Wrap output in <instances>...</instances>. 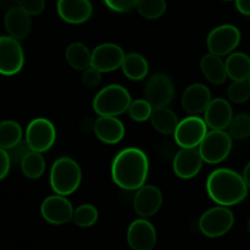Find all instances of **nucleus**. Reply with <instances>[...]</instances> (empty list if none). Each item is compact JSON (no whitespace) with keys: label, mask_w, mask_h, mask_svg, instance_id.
I'll return each mask as SVG.
<instances>
[{"label":"nucleus","mask_w":250,"mask_h":250,"mask_svg":"<svg viewBox=\"0 0 250 250\" xmlns=\"http://www.w3.org/2000/svg\"><path fill=\"white\" fill-rule=\"evenodd\" d=\"M122 71L127 78L132 81H141L146 77L149 71V65L143 55L137 53H129L125 56L122 62Z\"/></svg>","instance_id":"nucleus-24"},{"label":"nucleus","mask_w":250,"mask_h":250,"mask_svg":"<svg viewBox=\"0 0 250 250\" xmlns=\"http://www.w3.org/2000/svg\"><path fill=\"white\" fill-rule=\"evenodd\" d=\"M208 133V125L205 120L197 115L186 117L178 124L175 133V141L181 148H197Z\"/></svg>","instance_id":"nucleus-7"},{"label":"nucleus","mask_w":250,"mask_h":250,"mask_svg":"<svg viewBox=\"0 0 250 250\" xmlns=\"http://www.w3.org/2000/svg\"><path fill=\"white\" fill-rule=\"evenodd\" d=\"M211 102L209 88L200 83L190 84L182 95V106L188 114L198 115L205 112Z\"/></svg>","instance_id":"nucleus-18"},{"label":"nucleus","mask_w":250,"mask_h":250,"mask_svg":"<svg viewBox=\"0 0 250 250\" xmlns=\"http://www.w3.org/2000/svg\"><path fill=\"white\" fill-rule=\"evenodd\" d=\"M227 75L233 81H248L250 78V58L244 53H233L226 60Z\"/></svg>","instance_id":"nucleus-25"},{"label":"nucleus","mask_w":250,"mask_h":250,"mask_svg":"<svg viewBox=\"0 0 250 250\" xmlns=\"http://www.w3.org/2000/svg\"><path fill=\"white\" fill-rule=\"evenodd\" d=\"M82 180L81 167L73 159L62 156L53 164L50 186L56 194L70 195L77 190Z\"/></svg>","instance_id":"nucleus-3"},{"label":"nucleus","mask_w":250,"mask_h":250,"mask_svg":"<svg viewBox=\"0 0 250 250\" xmlns=\"http://www.w3.org/2000/svg\"><path fill=\"white\" fill-rule=\"evenodd\" d=\"M200 68L203 71V75L205 76L208 81L212 84L220 85L226 81L229 77L226 70V62H224L221 56L215 55L210 53L203 56L200 61Z\"/></svg>","instance_id":"nucleus-22"},{"label":"nucleus","mask_w":250,"mask_h":250,"mask_svg":"<svg viewBox=\"0 0 250 250\" xmlns=\"http://www.w3.org/2000/svg\"><path fill=\"white\" fill-rule=\"evenodd\" d=\"M247 231H248V233L250 234V219H249V221H248V225H247Z\"/></svg>","instance_id":"nucleus-43"},{"label":"nucleus","mask_w":250,"mask_h":250,"mask_svg":"<svg viewBox=\"0 0 250 250\" xmlns=\"http://www.w3.org/2000/svg\"><path fill=\"white\" fill-rule=\"evenodd\" d=\"M31 146H28V143L23 141H21L20 143H17L16 146H12L11 149H9V154L10 156H11V160L14 161V163H20L21 164V161L23 160L24 156L27 155V154L31 151Z\"/></svg>","instance_id":"nucleus-37"},{"label":"nucleus","mask_w":250,"mask_h":250,"mask_svg":"<svg viewBox=\"0 0 250 250\" xmlns=\"http://www.w3.org/2000/svg\"><path fill=\"white\" fill-rule=\"evenodd\" d=\"M0 6L6 10V11H9L14 7L19 6V2H17V0H0Z\"/></svg>","instance_id":"nucleus-41"},{"label":"nucleus","mask_w":250,"mask_h":250,"mask_svg":"<svg viewBox=\"0 0 250 250\" xmlns=\"http://www.w3.org/2000/svg\"><path fill=\"white\" fill-rule=\"evenodd\" d=\"M21 170L31 180L39 178L45 171V161L39 151L31 150L21 161Z\"/></svg>","instance_id":"nucleus-27"},{"label":"nucleus","mask_w":250,"mask_h":250,"mask_svg":"<svg viewBox=\"0 0 250 250\" xmlns=\"http://www.w3.org/2000/svg\"><path fill=\"white\" fill-rule=\"evenodd\" d=\"M148 172V158L146 153L138 148L124 149L112 161V180L122 189H139L146 183Z\"/></svg>","instance_id":"nucleus-1"},{"label":"nucleus","mask_w":250,"mask_h":250,"mask_svg":"<svg viewBox=\"0 0 250 250\" xmlns=\"http://www.w3.org/2000/svg\"><path fill=\"white\" fill-rule=\"evenodd\" d=\"M11 167V156L6 149H0V180H4Z\"/></svg>","instance_id":"nucleus-38"},{"label":"nucleus","mask_w":250,"mask_h":250,"mask_svg":"<svg viewBox=\"0 0 250 250\" xmlns=\"http://www.w3.org/2000/svg\"><path fill=\"white\" fill-rule=\"evenodd\" d=\"M31 15L20 6H16L6 11L5 28H6L7 33L11 37L19 39V41L24 39L31 32Z\"/></svg>","instance_id":"nucleus-21"},{"label":"nucleus","mask_w":250,"mask_h":250,"mask_svg":"<svg viewBox=\"0 0 250 250\" xmlns=\"http://www.w3.org/2000/svg\"><path fill=\"white\" fill-rule=\"evenodd\" d=\"M17 2H19V6L28 12L31 16L39 15L45 6L44 0H17Z\"/></svg>","instance_id":"nucleus-35"},{"label":"nucleus","mask_w":250,"mask_h":250,"mask_svg":"<svg viewBox=\"0 0 250 250\" xmlns=\"http://www.w3.org/2000/svg\"><path fill=\"white\" fill-rule=\"evenodd\" d=\"M22 141V128L16 121L1 122L0 125V146L2 149H11Z\"/></svg>","instance_id":"nucleus-28"},{"label":"nucleus","mask_w":250,"mask_h":250,"mask_svg":"<svg viewBox=\"0 0 250 250\" xmlns=\"http://www.w3.org/2000/svg\"><path fill=\"white\" fill-rule=\"evenodd\" d=\"M153 105L146 99H138L131 103L128 107V114L136 122H144L150 119L153 112Z\"/></svg>","instance_id":"nucleus-32"},{"label":"nucleus","mask_w":250,"mask_h":250,"mask_svg":"<svg viewBox=\"0 0 250 250\" xmlns=\"http://www.w3.org/2000/svg\"><path fill=\"white\" fill-rule=\"evenodd\" d=\"M248 82H249V84H250V78H249V80H248Z\"/></svg>","instance_id":"nucleus-44"},{"label":"nucleus","mask_w":250,"mask_h":250,"mask_svg":"<svg viewBox=\"0 0 250 250\" xmlns=\"http://www.w3.org/2000/svg\"><path fill=\"white\" fill-rule=\"evenodd\" d=\"M98 216L97 208L90 204H83L75 210L72 221L80 227H90L98 221Z\"/></svg>","instance_id":"nucleus-30"},{"label":"nucleus","mask_w":250,"mask_h":250,"mask_svg":"<svg viewBox=\"0 0 250 250\" xmlns=\"http://www.w3.org/2000/svg\"><path fill=\"white\" fill-rule=\"evenodd\" d=\"M175 94L172 81L165 73H155L146 81L144 95L153 107L167 106Z\"/></svg>","instance_id":"nucleus-11"},{"label":"nucleus","mask_w":250,"mask_h":250,"mask_svg":"<svg viewBox=\"0 0 250 250\" xmlns=\"http://www.w3.org/2000/svg\"><path fill=\"white\" fill-rule=\"evenodd\" d=\"M248 188L243 176L229 168L212 171L207 181L209 197L224 207H232L243 202L248 195Z\"/></svg>","instance_id":"nucleus-2"},{"label":"nucleus","mask_w":250,"mask_h":250,"mask_svg":"<svg viewBox=\"0 0 250 250\" xmlns=\"http://www.w3.org/2000/svg\"><path fill=\"white\" fill-rule=\"evenodd\" d=\"M132 99L128 90L120 84L103 88L93 100V109L99 116H120L128 111Z\"/></svg>","instance_id":"nucleus-4"},{"label":"nucleus","mask_w":250,"mask_h":250,"mask_svg":"<svg viewBox=\"0 0 250 250\" xmlns=\"http://www.w3.org/2000/svg\"><path fill=\"white\" fill-rule=\"evenodd\" d=\"M137 9L144 19L156 20L165 14L166 0H139Z\"/></svg>","instance_id":"nucleus-29"},{"label":"nucleus","mask_w":250,"mask_h":250,"mask_svg":"<svg viewBox=\"0 0 250 250\" xmlns=\"http://www.w3.org/2000/svg\"><path fill=\"white\" fill-rule=\"evenodd\" d=\"M93 6L89 0H59L58 14L71 24L84 23L92 16Z\"/></svg>","instance_id":"nucleus-17"},{"label":"nucleus","mask_w":250,"mask_h":250,"mask_svg":"<svg viewBox=\"0 0 250 250\" xmlns=\"http://www.w3.org/2000/svg\"><path fill=\"white\" fill-rule=\"evenodd\" d=\"M236 6L242 15L250 16V0H236Z\"/></svg>","instance_id":"nucleus-40"},{"label":"nucleus","mask_w":250,"mask_h":250,"mask_svg":"<svg viewBox=\"0 0 250 250\" xmlns=\"http://www.w3.org/2000/svg\"><path fill=\"white\" fill-rule=\"evenodd\" d=\"M65 56L68 65L75 70H85L92 66V53L84 44L78 42L67 46Z\"/></svg>","instance_id":"nucleus-26"},{"label":"nucleus","mask_w":250,"mask_h":250,"mask_svg":"<svg viewBox=\"0 0 250 250\" xmlns=\"http://www.w3.org/2000/svg\"><path fill=\"white\" fill-rule=\"evenodd\" d=\"M55 139V127L49 120L36 119L27 126L26 141L32 150L44 153L53 146Z\"/></svg>","instance_id":"nucleus-10"},{"label":"nucleus","mask_w":250,"mask_h":250,"mask_svg":"<svg viewBox=\"0 0 250 250\" xmlns=\"http://www.w3.org/2000/svg\"><path fill=\"white\" fill-rule=\"evenodd\" d=\"M229 133L234 139H246L250 136V115L239 114L233 116L229 126Z\"/></svg>","instance_id":"nucleus-31"},{"label":"nucleus","mask_w":250,"mask_h":250,"mask_svg":"<svg viewBox=\"0 0 250 250\" xmlns=\"http://www.w3.org/2000/svg\"><path fill=\"white\" fill-rule=\"evenodd\" d=\"M23 49L19 39L11 36L0 38V72L4 76H14L23 67Z\"/></svg>","instance_id":"nucleus-8"},{"label":"nucleus","mask_w":250,"mask_h":250,"mask_svg":"<svg viewBox=\"0 0 250 250\" xmlns=\"http://www.w3.org/2000/svg\"><path fill=\"white\" fill-rule=\"evenodd\" d=\"M204 160L199 149L182 148L173 159V171L183 180H189L197 176L202 170Z\"/></svg>","instance_id":"nucleus-15"},{"label":"nucleus","mask_w":250,"mask_h":250,"mask_svg":"<svg viewBox=\"0 0 250 250\" xmlns=\"http://www.w3.org/2000/svg\"><path fill=\"white\" fill-rule=\"evenodd\" d=\"M234 224V216L229 209L224 205L212 208L202 215L199 229L203 234L210 238H216L226 234Z\"/></svg>","instance_id":"nucleus-6"},{"label":"nucleus","mask_w":250,"mask_h":250,"mask_svg":"<svg viewBox=\"0 0 250 250\" xmlns=\"http://www.w3.org/2000/svg\"><path fill=\"white\" fill-rule=\"evenodd\" d=\"M100 81H102V72L98 68L93 67V66L85 68L82 75V82L85 87H97Z\"/></svg>","instance_id":"nucleus-36"},{"label":"nucleus","mask_w":250,"mask_h":250,"mask_svg":"<svg viewBox=\"0 0 250 250\" xmlns=\"http://www.w3.org/2000/svg\"><path fill=\"white\" fill-rule=\"evenodd\" d=\"M95 136L105 144H116L125 136V126L116 116H100L95 120Z\"/></svg>","instance_id":"nucleus-20"},{"label":"nucleus","mask_w":250,"mask_h":250,"mask_svg":"<svg viewBox=\"0 0 250 250\" xmlns=\"http://www.w3.org/2000/svg\"><path fill=\"white\" fill-rule=\"evenodd\" d=\"M125 56L124 50L117 44H100L92 53V66L100 72H111L121 67Z\"/></svg>","instance_id":"nucleus-13"},{"label":"nucleus","mask_w":250,"mask_h":250,"mask_svg":"<svg viewBox=\"0 0 250 250\" xmlns=\"http://www.w3.org/2000/svg\"><path fill=\"white\" fill-rule=\"evenodd\" d=\"M241 42V32L232 24H222L212 29L208 36V49L219 56L231 54Z\"/></svg>","instance_id":"nucleus-9"},{"label":"nucleus","mask_w":250,"mask_h":250,"mask_svg":"<svg viewBox=\"0 0 250 250\" xmlns=\"http://www.w3.org/2000/svg\"><path fill=\"white\" fill-rule=\"evenodd\" d=\"M105 5L115 12H127L137 7L139 0H104Z\"/></svg>","instance_id":"nucleus-34"},{"label":"nucleus","mask_w":250,"mask_h":250,"mask_svg":"<svg viewBox=\"0 0 250 250\" xmlns=\"http://www.w3.org/2000/svg\"><path fill=\"white\" fill-rule=\"evenodd\" d=\"M233 112L227 100L217 98L210 102L209 106L205 110V122L211 129H225L229 126Z\"/></svg>","instance_id":"nucleus-19"},{"label":"nucleus","mask_w":250,"mask_h":250,"mask_svg":"<svg viewBox=\"0 0 250 250\" xmlns=\"http://www.w3.org/2000/svg\"><path fill=\"white\" fill-rule=\"evenodd\" d=\"M229 100L234 104H243L250 98V84L247 81H233L227 90Z\"/></svg>","instance_id":"nucleus-33"},{"label":"nucleus","mask_w":250,"mask_h":250,"mask_svg":"<svg viewBox=\"0 0 250 250\" xmlns=\"http://www.w3.org/2000/svg\"><path fill=\"white\" fill-rule=\"evenodd\" d=\"M243 177H244V180H246V182H247V185H248V187L250 188V163L247 164L246 168H244Z\"/></svg>","instance_id":"nucleus-42"},{"label":"nucleus","mask_w":250,"mask_h":250,"mask_svg":"<svg viewBox=\"0 0 250 250\" xmlns=\"http://www.w3.org/2000/svg\"><path fill=\"white\" fill-rule=\"evenodd\" d=\"M41 212L43 219L49 224L63 225L72 220L75 210L65 195L56 194L44 199L42 203Z\"/></svg>","instance_id":"nucleus-12"},{"label":"nucleus","mask_w":250,"mask_h":250,"mask_svg":"<svg viewBox=\"0 0 250 250\" xmlns=\"http://www.w3.org/2000/svg\"><path fill=\"white\" fill-rule=\"evenodd\" d=\"M80 128L82 129L84 133H89V132H94L95 128V121L92 120L90 117H87V119L82 120L80 124Z\"/></svg>","instance_id":"nucleus-39"},{"label":"nucleus","mask_w":250,"mask_h":250,"mask_svg":"<svg viewBox=\"0 0 250 250\" xmlns=\"http://www.w3.org/2000/svg\"><path fill=\"white\" fill-rule=\"evenodd\" d=\"M156 231L146 219L132 222L127 231V242L133 250H151L156 244Z\"/></svg>","instance_id":"nucleus-14"},{"label":"nucleus","mask_w":250,"mask_h":250,"mask_svg":"<svg viewBox=\"0 0 250 250\" xmlns=\"http://www.w3.org/2000/svg\"><path fill=\"white\" fill-rule=\"evenodd\" d=\"M150 121L156 131L160 132L161 134H166V136L175 133L176 128L180 124L175 112L168 109L167 106L154 107Z\"/></svg>","instance_id":"nucleus-23"},{"label":"nucleus","mask_w":250,"mask_h":250,"mask_svg":"<svg viewBox=\"0 0 250 250\" xmlns=\"http://www.w3.org/2000/svg\"><path fill=\"white\" fill-rule=\"evenodd\" d=\"M232 149V137L224 129H212L208 132L199 146V151L204 163L215 165L229 156Z\"/></svg>","instance_id":"nucleus-5"},{"label":"nucleus","mask_w":250,"mask_h":250,"mask_svg":"<svg viewBox=\"0 0 250 250\" xmlns=\"http://www.w3.org/2000/svg\"><path fill=\"white\" fill-rule=\"evenodd\" d=\"M163 204V194L155 186H142L137 189L133 199L134 211L141 217H150L160 210Z\"/></svg>","instance_id":"nucleus-16"}]
</instances>
